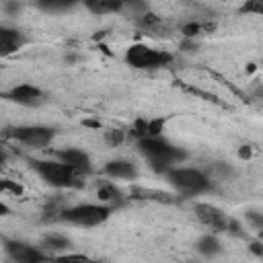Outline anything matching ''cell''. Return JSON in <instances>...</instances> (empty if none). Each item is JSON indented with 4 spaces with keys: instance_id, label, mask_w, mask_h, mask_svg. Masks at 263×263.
Listing matches in <instances>:
<instances>
[{
    "instance_id": "1",
    "label": "cell",
    "mask_w": 263,
    "mask_h": 263,
    "mask_svg": "<svg viewBox=\"0 0 263 263\" xmlns=\"http://www.w3.org/2000/svg\"><path fill=\"white\" fill-rule=\"evenodd\" d=\"M138 150L142 152V156L148 160V164L158 171V173H168L171 168H175L177 162L185 160L187 154L185 150L173 146L171 142H166L164 138H142L138 140Z\"/></svg>"
},
{
    "instance_id": "2",
    "label": "cell",
    "mask_w": 263,
    "mask_h": 263,
    "mask_svg": "<svg viewBox=\"0 0 263 263\" xmlns=\"http://www.w3.org/2000/svg\"><path fill=\"white\" fill-rule=\"evenodd\" d=\"M168 185L183 197H193L201 195L212 189V181L203 171L197 168H187V166H175L166 173Z\"/></svg>"
},
{
    "instance_id": "3",
    "label": "cell",
    "mask_w": 263,
    "mask_h": 263,
    "mask_svg": "<svg viewBox=\"0 0 263 263\" xmlns=\"http://www.w3.org/2000/svg\"><path fill=\"white\" fill-rule=\"evenodd\" d=\"M31 166L35 168V173L51 187L58 189H68V187H80L84 181H80L82 177L76 175L70 166H66L60 160H33Z\"/></svg>"
},
{
    "instance_id": "4",
    "label": "cell",
    "mask_w": 263,
    "mask_h": 263,
    "mask_svg": "<svg viewBox=\"0 0 263 263\" xmlns=\"http://www.w3.org/2000/svg\"><path fill=\"white\" fill-rule=\"evenodd\" d=\"M109 216H111V205H105V203H80L74 208H66L60 214L64 222H70L74 226H84V228L99 226L107 222Z\"/></svg>"
},
{
    "instance_id": "5",
    "label": "cell",
    "mask_w": 263,
    "mask_h": 263,
    "mask_svg": "<svg viewBox=\"0 0 263 263\" xmlns=\"http://www.w3.org/2000/svg\"><path fill=\"white\" fill-rule=\"evenodd\" d=\"M125 62H127V66L136 68V70H158V68L168 66L173 62V55L164 49H154L144 43H136V45L127 47Z\"/></svg>"
},
{
    "instance_id": "6",
    "label": "cell",
    "mask_w": 263,
    "mask_h": 263,
    "mask_svg": "<svg viewBox=\"0 0 263 263\" xmlns=\"http://www.w3.org/2000/svg\"><path fill=\"white\" fill-rule=\"evenodd\" d=\"M10 136L29 148H45L51 144L55 132L45 125H16L10 132Z\"/></svg>"
},
{
    "instance_id": "7",
    "label": "cell",
    "mask_w": 263,
    "mask_h": 263,
    "mask_svg": "<svg viewBox=\"0 0 263 263\" xmlns=\"http://www.w3.org/2000/svg\"><path fill=\"white\" fill-rule=\"evenodd\" d=\"M4 249H6V255L10 257V261H14V263H45V261H49L41 249L29 245V242H23V240H4Z\"/></svg>"
},
{
    "instance_id": "8",
    "label": "cell",
    "mask_w": 263,
    "mask_h": 263,
    "mask_svg": "<svg viewBox=\"0 0 263 263\" xmlns=\"http://www.w3.org/2000/svg\"><path fill=\"white\" fill-rule=\"evenodd\" d=\"M4 99L21 105V107H39L45 101V95L41 88L33 86V84H16L12 86L8 92H4Z\"/></svg>"
},
{
    "instance_id": "9",
    "label": "cell",
    "mask_w": 263,
    "mask_h": 263,
    "mask_svg": "<svg viewBox=\"0 0 263 263\" xmlns=\"http://www.w3.org/2000/svg\"><path fill=\"white\" fill-rule=\"evenodd\" d=\"M193 212H195L197 220H199L201 224H205L208 228H212L214 232H224V230H228V216H226L220 208H216V205H212V203H195Z\"/></svg>"
},
{
    "instance_id": "10",
    "label": "cell",
    "mask_w": 263,
    "mask_h": 263,
    "mask_svg": "<svg viewBox=\"0 0 263 263\" xmlns=\"http://www.w3.org/2000/svg\"><path fill=\"white\" fill-rule=\"evenodd\" d=\"M58 158L60 162H64L66 166H70L76 175L84 177L92 171V164H90V156L80 150V148H66V150H58Z\"/></svg>"
},
{
    "instance_id": "11",
    "label": "cell",
    "mask_w": 263,
    "mask_h": 263,
    "mask_svg": "<svg viewBox=\"0 0 263 263\" xmlns=\"http://www.w3.org/2000/svg\"><path fill=\"white\" fill-rule=\"evenodd\" d=\"M23 45H25V35L18 29L6 27V25L0 27V55L2 58H8L10 53L18 51Z\"/></svg>"
},
{
    "instance_id": "12",
    "label": "cell",
    "mask_w": 263,
    "mask_h": 263,
    "mask_svg": "<svg viewBox=\"0 0 263 263\" xmlns=\"http://www.w3.org/2000/svg\"><path fill=\"white\" fill-rule=\"evenodd\" d=\"M105 175L111 179H136L138 177V168L134 162L117 158V160H109L105 164Z\"/></svg>"
},
{
    "instance_id": "13",
    "label": "cell",
    "mask_w": 263,
    "mask_h": 263,
    "mask_svg": "<svg viewBox=\"0 0 263 263\" xmlns=\"http://www.w3.org/2000/svg\"><path fill=\"white\" fill-rule=\"evenodd\" d=\"M84 6H86L92 14L103 16V14H113V12L123 10L125 4L119 2V0H90V2H84Z\"/></svg>"
},
{
    "instance_id": "14",
    "label": "cell",
    "mask_w": 263,
    "mask_h": 263,
    "mask_svg": "<svg viewBox=\"0 0 263 263\" xmlns=\"http://www.w3.org/2000/svg\"><path fill=\"white\" fill-rule=\"evenodd\" d=\"M197 253L203 255V257H216L222 253V242L218 240V236L214 234H203L199 240H197Z\"/></svg>"
},
{
    "instance_id": "15",
    "label": "cell",
    "mask_w": 263,
    "mask_h": 263,
    "mask_svg": "<svg viewBox=\"0 0 263 263\" xmlns=\"http://www.w3.org/2000/svg\"><path fill=\"white\" fill-rule=\"evenodd\" d=\"M41 247L45 249V251H51V253H62L64 255V251L66 249H70V238H66L64 234H47L43 240H41Z\"/></svg>"
},
{
    "instance_id": "16",
    "label": "cell",
    "mask_w": 263,
    "mask_h": 263,
    "mask_svg": "<svg viewBox=\"0 0 263 263\" xmlns=\"http://www.w3.org/2000/svg\"><path fill=\"white\" fill-rule=\"evenodd\" d=\"M101 201H109V203H119L121 201V191L113 185V183H103L97 191Z\"/></svg>"
},
{
    "instance_id": "17",
    "label": "cell",
    "mask_w": 263,
    "mask_h": 263,
    "mask_svg": "<svg viewBox=\"0 0 263 263\" xmlns=\"http://www.w3.org/2000/svg\"><path fill=\"white\" fill-rule=\"evenodd\" d=\"M53 261L55 263H99L92 257L82 255V253H64V255H58Z\"/></svg>"
},
{
    "instance_id": "18",
    "label": "cell",
    "mask_w": 263,
    "mask_h": 263,
    "mask_svg": "<svg viewBox=\"0 0 263 263\" xmlns=\"http://www.w3.org/2000/svg\"><path fill=\"white\" fill-rule=\"evenodd\" d=\"M41 10H45V12H66V10H70L74 4H70V2H55V0H47V2H39L37 4Z\"/></svg>"
},
{
    "instance_id": "19",
    "label": "cell",
    "mask_w": 263,
    "mask_h": 263,
    "mask_svg": "<svg viewBox=\"0 0 263 263\" xmlns=\"http://www.w3.org/2000/svg\"><path fill=\"white\" fill-rule=\"evenodd\" d=\"M245 218H247V222H249L253 228H257V230H263V212H255V210H249V212L245 214Z\"/></svg>"
},
{
    "instance_id": "20",
    "label": "cell",
    "mask_w": 263,
    "mask_h": 263,
    "mask_svg": "<svg viewBox=\"0 0 263 263\" xmlns=\"http://www.w3.org/2000/svg\"><path fill=\"white\" fill-rule=\"evenodd\" d=\"M240 12H255V14H263V0L242 4V6H240Z\"/></svg>"
},
{
    "instance_id": "21",
    "label": "cell",
    "mask_w": 263,
    "mask_h": 263,
    "mask_svg": "<svg viewBox=\"0 0 263 263\" xmlns=\"http://www.w3.org/2000/svg\"><path fill=\"white\" fill-rule=\"evenodd\" d=\"M183 33H185L187 37H195V35L201 33V25H199V23H187V25L183 27Z\"/></svg>"
},
{
    "instance_id": "22",
    "label": "cell",
    "mask_w": 263,
    "mask_h": 263,
    "mask_svg": "<svg viewBox=\"0 0 263 263\" xmlns=\"http://www.w3.org/2000/svg\"><path fill=\"white\" fill-rule=\"evenodd\" d=\"M2 191H4V193L10 191L12 195H21V193H23V187H21V185H14V183H10V181H2Z\"/></svg>"
},
{
    "instance_id": "23",
    "label": "cell",
    "mask_w": 263,
    "mask_h": 263,
    "mask_svg": "<svg viewBox=\"0 0 263 263\" xmlns=\"http://www.w3.org/2000/svg\"><path fill=\"white\" fill-rule=\"evenodd\" d=\"M107 140H109L111 144H119V142L123 140V132H119V129H113V132H109V134H107Z\"/></svg>"
},
{
    "instance_id": "24",
    "label": "cell",
    "mask_w": 263,
    "mask_h": 263,
    "mask_svg": "<svg viewBox=\"0 0 263 263\" xmlns=\"http://www.w3.org/2000/svg\"><path fill=\"white\" fill-rule=\"evenodd\" d=\"M251 253H255V255H259V257H263V240H255V242H251Z\"/></svg>"
},
{
    "instance_id": "25",
    "label": "cell",
    "mask_w": 263,
    "mask_h": 263,
    "mask_svg": "<svg viewBox=\"0 0 263 263\" xmlns=\"http://www.w3.org/2000/svg\"><path fill=\"white\" fill-rule=\"evenodd\" d=\"M4 10L8 14H16L21 10V4H14V2H4Z\"/></svg>"
},
{
    "instance_id": "26",
    "label": "cell",
    "mask_w": 263,
    "mask_h": 263,
    "mask_svg": "<svg viewBox=\"0 0 263 263\" xmlns=\"http://www.w3.org/2000/svg\"><path fill=\"white\" fill-rule=\"evenodd\" d=\"M259 240H263V230H259Z\"/></svg>"
},
{
    "instance_id": "27",
    "label": "cell",
    "mask_w": 263,
    "mask_h": 263,
    "mask_svg": "<svg viewBox=\"0 0 263 263\" xmlns=\"http://www.w3.org/2000/svg\"><path fill=\"white\" fill-rule=\"evenodd\" d=\"M45 263H55V261H45Z\"/></svg>"
}]
</instances>
